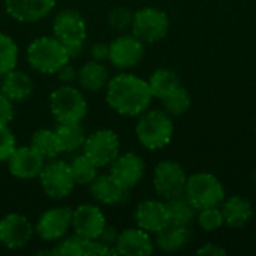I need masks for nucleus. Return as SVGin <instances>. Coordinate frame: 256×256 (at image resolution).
Listing matches in <instances>:
<instances>
[{
    "instance_id": "nucleus-1",
    "label": "nucleus",
    "mask_w": 256,
    "mask_h": 256,
    "mask_svg": "<svg viewBox=\"0 0 256 256\" xmlns=\"http://www.w3.org/2000/svg\"><path fill=\"white\" fill-rule=\"evenodd\" d=\"M106 87V100L120 116L140 117L153 100L148 82L132 74H120L111 78Z\"/></svg>"
},
{
    "instance_id": "nucleus-2",
    "label": "nucleus",
    "mask_w": 256,
    "mask_h": 256,
    "mask_svg": "<svg viewBox=\"0 0 256 256\" xmlns=\"http://www.w3.org/2000/svg\"><path fill=\"white\" fill-rule=\"evenodd\" d=\"M136 136L141 146L147 150L156 152L165 148L174 136L172 117L164 110H147L140 116Z\"/></svg>"
},
{
    "instance_id": "nucleus-3",
    "label": "nucleus",
    "mask_w": 256,
    "mask_h": 256,
    "mask_svg": "<svg viewBox=\"0 0 256 256\" xmlns=\"http://www.w3.org/2000/svg\"><path fill=\"white\" fill-rule=\"evenodd\" d=\"M27 60L40 74H57L70 58L66 46L56 36H42L28 45Z\"/></svg>"
},
{
    "instance_id": "nucleus-4",
    "label": "nucleus",
    "mask_w": 256,
    "mask_h": 256,
    "mask_svg": "<svg viewBox=\"0 0 256 256\" xmlns=\"http://www.w3.org/2000/svg\"><path fill=\"white\" fill-rule=\"evenodd\" d=\"M184 196L196 210L220 207L226 198L222 182L214 174L207 171L188 177Z\"/></svg>"
},
{
    "instance_id": "nucleus-5",
    "label": "nucleus",
    "mask_w": 256,
    "mask_h": 256,
    "mask_svg": "<svg viewBox=\"0 0 256 256\" xmlns=\"http://www.w3.org/2000/svg\"><path fill=\"white\" fill-rule=\"evenodd\" d=\"M50 110L57 123H81L87 116L88 106L78 88L63 86L51 93Z\"/></svg>"
},
{
    "instance_id": "nucleus-6",
    "label": "nucleus",
    "mask_w": 256,
    "mask_h": 256,
    "mask_svg": "<svg viewBox=\"0 0 256 256\" xmlns=\"http://www.w3.org/2000/svg\"><path fill=\"white\" fill-rule=\"evenodd\" d=\"M132 34L144 44H156L170 32V18L166 12L156 8H144L134 14Z\"/></svg>"
},
{
    "instance_id": "nucleus-7",
    "label": "nucleus",
    "mask_w": 256,
    "mask_h": 256,
    "mask_svg": "<svg viewBox=\"0 0 256 256\" xmlns=\"http://www.w3.org/2000/svg\"><path fill=\"white\" fill-rule=\"evenodd\" d=\"M188 176L183 166L174 160H164L154 168L153 184L156 194L165 201L184 195Z\"/></svg>"
},
{
    "instance_id": "nucleus-8",
    "label": "nucleus",
    "mask_w": 256,
    "mask_h": 256,
    "mask_svg": "<svg viewBox=\"0 0 256 256\" xmlns=\"http://www.w3.org/2000/svg\"><path fill=\"white\" fill-rule=\"evenodd\" d=\"M39 180L45 195L52 200H63L69 196L76 184L69 164L63 160H52L48 165H44Z\"/></svg>"
},
{
    "instance_id": "nucleus-9",
    "label": "nucleus",
    "mask_w": 256,
    "mask_h": 256,
    "mask_svg": "<svg viewBox=\"0 0 256 256\" xmlns=\"http://www.w3.org/2000/svg\"><path fill=\"white\" fill-rule=\"evenodd\" d=\"M84 154L98 166L111 165L120 154V140L114 130L100 129L86 138Z\"/></svg>"
},
{
    "instance_id": "nucleus-10",
    "label": "nucleus",
    "mask_w": 256,
    "mask_h": 256,
    "mask_svg": "<svg viewBox=\"0 0 256 256\" xmlns=\"http://www.w3.org/2000/svg\"><path fill=\"white\" fill-rule=\"evenodd\" d=\"M144 42L135 34H123L110 44V62L117 69H132L144 58Z\"/></svg>"
},
{
    "instance_id": "nucleus-11",
    "label": "nucleus",
    "mask_w": 256,
    "mask_h": 256,
    "mask_svg": "<svg viewBox=\"0 0 256 256\" xmlns=\"http://www.w3.org/2000/svg\"><path fill=\"white\" fill-rule=\"evenodd\" d=\"M54 36L64 45L84 44L87 39V24L80 12L66 9L57 14L52 22Z\"/></svg>"
},
{
    "instance_id": "nucleus-12",
    "label": "nucleus",
    "mask_w": 256,
    "mask_h": 256,
    "mask_svg": "<svg viewBox=\"0 0 256 256\" xmlns=\"http://www.w3.org/2000/svg\"><path fill=\"white\" fill-rule=\"evenodd\" d=\"M74 212L69 207H56L45 212L36 225V234L44 242H57L72 228Z\"/></svg>"
},
{
    "instance_id": "nucleus-13",
    "label": "nucleus",
    "mask_w": 256,
    "mask_h": 256,
    "mask_svg": "<svg viewBox=\"0 0 256 256\" xmlns=\"http://www.w3.org/2000/svg\"><path fill=\"white\" fill-rule=\"evenodd\" d=\"M33 237V226L26 216L8 214L0 220V244L6 249H21Z\"/></svg>"
},
{
    "instance_id": "nucleus-14",
    "label": "nucleus",
    "mask_w": 256,
    "mask_h": 256,
    "mask_svg": "<svg viewBox=\"0 0 256 256\" xmlns=\"http://www.w3.org/2000/svg\"><path fill=\"white\" fill-rule=\"evenodd\" d=\"M45 165V158L30 147H16L8 159L9 172L21 180H32L39 177Z\"/></svg>"
},
{
    "instance_id": "nucleus-15",
    "label": "nucleus",
    "mask_w": 256,
    "mask_h": 256,
    "mask_svg": "<svg viewBox=\"0 0 256 256\" xmlns=\"http://www.w3.org/2000/svg\"><path fill=\"white\" fill-rule=\"evenodd\" d=\"M106 226V219L102 210L96 206H80L74 212L72 228L76 236L87 240H98Z\"/></svg>"
},
{
    "instance_id": "nucleus-16",
    "label": "nucleus",
    "mask_w": 256,
    "mask_h": 256,
    "mask_svg": "<svg viewBox=\"0 0 256 256\" xmlns=\"http://www.w3.org/2000/svg\"><path fill=\"white\" fill-rule=\"evenodd\" d=\"M135 224L138 228L147 231L148 234L160 232L171 224L166 202L156 200L142 201L135 208Z\"/></svg>"
},
{
    "instance_id": "nucleus-17",
    "label": "nucleus",
    "mask_w": 256,
    "mask_h": 256,
    "mask_svg": "<svg viewBox=\"0 0 256 256\" xmlns=\"http://www.w3.org/2000/svg\"><path fill=\"white\" fill-rule=\"evenodd\" d=\"M110 166V174L128 190L134 189L142 180L146 172V164L142 158L136 153H126L122 156L118 154L117 159Z\"/></svg>"
},
{
    "instance_id": "nucleus-18",
    "label": "nucleus",
    "mask_w": 256,
    "mask_h": 256,
    "mask_svg": "<svg viewBox=\"0 0 256 256\" xmlns=\"http://www.w3.org/2000/svg\"><path fill=\"white\" fill-rule=\"evenodd\" d=\"M116 249L118 255L148 256L154 250V242L147 231L141 228H130L118 234Z\"/></svg>"
},
{
    "instance_id": "nucleus-19",
    "label": "nucleus",
    "mask_w": 256,
    "mask_h": 256,
    "mask_svg": "<svg viewBox=\"0 0 256 256\" xmlns=\"http://www.w3.org/2000/svg\"><path fill=\"white\" fill-rule=\"evenodd\" d=\"M54 4L56 0H6V10L16 21L34 22L45 18Z\"/></svg>"
},
{
    "instance_id": "nucleus-20",
    "label": "nucleus",
    "mask_w": 256,
    "mask_h": 256,
    "mask_svg": "<svg viewBox=\"0 0 256 256\" xmlns=\"http://www.w3.org/2000/svg\"><path fill=\"white\" fill-rule=\"evenodd\" d=\"M90 192L98 202L105 206H116L126 201L129 190L123 188L111 174H105L98 176L90 183Z\"/></svg>"
},
{
    "instance_id": "nucleus-21",
    "label": "nucleus",
    "mask_w": 256,
    "mask_h": 256,
    "mask_svg": "<svg viewBox=\"0 0 256 256\" xmlns=\"http://www.w3.org/2000/svg\"><path fill=\"white\" fill-rule=\"evenodd\" d=\"M220 208H222L225 225L232 228V230L244 228L254 218L252 204L240 195L231 196L228 200L225 198Z\"/></svg>"
},
{
    "instance_id": "nucleus-22",
    "label": "nucleus",
    "mask_w": 256,
    "mask_h": 256,
    "mask_svg": "<svg viewBox=\"0 0 256 256\" xmlns=\"http://www.w3.org/2000/svg\"><path fill=\"white\" fill-rule=\"evenodd\" d=\"M34 84L30 75L21 70H10L2 76L0 92L12 102L26 100L33 93Z\"/></svg>"
},
{
    "instance_id": "nucleus-23",
    "label": "nucleus",
    "mask_w": 256,
    "mask_h": 256,
    "mask_svg": "<svg viewBox=\"0 0 256 256\" xmlns=\"http://www.w3.org/2000/svg\"><path fill=\"white\" fill-rule=\"evenodd\" d=\"M192 240V232L189 226L168 225L160 232L156 234L154 246L166 254H174L184 249Z\"/></svg>"
},
{
    "instance_id": "nucleus-24",
    "label": "nucleus",
    "mask_w": 256,
    "mask_h": 256,
    "mask_svg": "<svg viewBox=\"0 0 256 256\" xmlns=\"http://www.w3.org/2000/svg\"><path fill=\"white\" fill-rule=\"evenodd\" d=\"M76 80L80 81L82 88L88 92H99L108 86L111 78L110 70L104 63L92 60L80 69Z\"/></svg>"
},
{
    "instance_id": "nucleus-25",
    "label": "nucleus",
    "mask_w": 256,
    "mask_h": 256,
    "mask_svg": "<svg viewBox=\"0 0 256 256\" xmlns=\"http://www.w3.org/2000/svg\"><path fill=\"white\" fill-rule=\"evenodd\" d=\"M147 82L150 86L153 98H158L160 100L182 86L178 74L176 70L166 69V68H160V69L154 70Z\"/></svg>"
},
{
    "instance_id": "nucleus-26",
    "label": "nucleus",
    "mask_w": 256,
    "mask_h": 256,
    "mask_svg": "<svg viewBox=\"0 0 256 256\" xmlns=\"http://www.w3.org/2000/svg\"><path fill=\"white\" fill-rule=\"evenodd\" d=\"M166 202L168 214H170V222L171 225H178V226H189L196 220L198 210L188 201V198L178 196Z\"/></svg>"
},
{
    "instance_id": "nucleus-27",
    "label": "nucleus",
    "mask_w": 256,
    "mask_h": 256,
    "mask_svg": "<svg viewBox=\"0 0 256 256\" xmlns=\"http://www.w3.org/2000/svg\"><path fill=\"white\" fill-rule=\"evenodd\" d=\"M62 148L66 153H75L84 147L86 142V130L80 123H58L56 129Z\"/></svg>"
},
{
    "instance_id": "nucleus-28",
    "label": "nucleus",
    "mask_w": 256,
    "mask_h": 256,
    "mask_svg": "<svg viewBox=\"0 0 256 256\" xmlns=\"http://www.w3.org/2000/svg\"><path fill=\"white\" fill-rule=\"evenodd\" d=\"M32 147L45 159H56L60 153H63L57 132L48 129H40L33 134Z\"/></svg>"
},
{
    "instance_id": "nucleus-29",
    "label": "nucleus",
    "mask_w": 256,
    "mask_h": 256,
    "mask_svg": "<svg viewBox=\"0 0 256 256\" xmlns=\"http://www.w3.org/2000/svg\"><path fill=\"white\" fill-rule=\"evenodd\" d=\"M190 105H192V96L188 92V88H184L183 86H180L178 88H176L172 93H170L166 98L162 99L164 111L171 117H180L186 114Z\"/></svg>"
},
{
    "instance_id": "nucleus-30",
    "label": "nucleus",
    "mask_w": 256,
    "mask_h": 256,
    "mask_svg": "<svg viewBox=\"0 0 256 256\" xmlns=\"http://www.w3.org/2000/svg\"><path fill=\"white\" fill-rule=\"evenodd\" d=\"M69 166H70L72 177L76 184H90L98 177L99 168L86 154L75 156L72 162L69 164Z\"/></svg>"
},
{
    "instance_id": "nucleus-31",
    "label": "nucleus",
    "mask_w": 256,
    "mask_h": 256,
    "mask_svg": "<svg viewBox=\"0 0 256 256\" xmlns=\"http://www.w3.org/2000/svg\"><path fill=\"white\" fill-rule=\"evenodd\" d=\"M18 63V46L15 40L4 34L0 33V75L3 76L4 74L14 70Z\"/></svg>"
},
{
    "instance_id": "nucleus-32",
    "label": "nucleus",
    "mask_w": 256,
    "mask_h": 256,
    "mask_svg": "<svg viewBox=\"0 0 256 256\" xmlns=\"http://www.w3.org/2000/svg\"><path fill=\"white\" fill-rule=\"evenodd\" d=\"M196 222H198L200 228L202 231H206V232H216V231H219L225 225L222 208L220 207H208V208L198 210Z\"/></svg>"
},
{
    "instance_id": "nucleus-33",
    "label": "nucleus",
    "mask_w": 256,
    "mask_h": 256,
    "mask_svg": "<svg viewBox=\"0 0 256 256\" xmlns=\"http://www.w3.org/2000/svg\"><path fill=\"white\" fill-rule=\"evenodd\" d=\"M51 255L57 256H82L84 255V238L80 236L68 237L66 240L60 242L52 250Z\"/></svg>"
},
{
    "instance_id": "nucleus-34",
    "label": "nucleus",
    "mask_w": 256,
    "mask_h": 256,
    "mask_svg": "<svg viewBox=\"0 0 256 256\" xmlns=\"http://www.w3.org/2000/svg\"><path fill=\"white\" fill-rule=\"evenodd\" d=\"M132 21H134V12L129 10L128 8H116L108 15L110 26L117 32L129 30L132 27Z\"/></svg>"
},
{
    "instance_id": "nucleus-35",
    "label": "nucleus",
    "mask_w": 256,
    "mask_h": 256,
    "mask_svg": "<svg viewBox=\"0 0 256 256\" xmlns=\"http://www.w3.org/2000/svg\"><path fill=\"white\" fill-rule=\"evenodd\" d=\"M16 148V140L8 124L0 126V162H8Z\"/></svg>"
},
{
    "instance_id": "nucleus-36",
    "label": "nucleus",
    "mask_w": 256,
    "mask_h": 256,
    "mask_svg": "<svg viewBox=\"0 0 256 256\" xmlns=\"http://www.w3.org/2000/svg\"><path fill=\"white\" fill-rule=\"evenodd\" d=\"M15 110L12 105V100L8 99L2 92H0V126L2 124H9L14 120Z\"/></svg>"
},
{
    "instance_id": "nucleus-37",
    "label": "nucleus",
    "mask_w": 256,
    "mask_h": 256,
    "mask_svg": "<svg viewBox=\"0 0 256 256\" xmlns=\"http://www.w3.org/2000/svg\"><path fill=\"white\" fill-rule=\"evenodd\" d=\"M118 234H120V232H118L114 226L106 225V226L104 228V231H102V234L99 236V238H98V240H99L102 244L108 246V248H114V246H116V243H117Z\"/></svg>"
},
{
    "instance_id": "nucleus-38",
    "label": "nucleus",
    "mask_w": 256,
    "mask_h": 256,
    "mask_svg": "<svg viewBox=\"0 0 256 256\" xmlns=\"http://www.w3.org/2000/svg\"><path fill=\"white\" fill-rule=\"evenodd\" d=\"M90 56H92V58L94 62H100V63L106 62L110 58V45H106L104 42H99V44L93 45Z\"/></svg>"
},
{
    "instance_id": "nucleus-39",
    "label": "nucleus",
    "mask_w": 256,
    "mask_h": 256,
    "mask_svg": "<svg viewBox=\"0 0 256 256\" xmlns=\"http://www.w3.org/2000/svg\"><path fill=\"white\" fill-rule=\"evenodd\" d=\"M56 75H57V78H58L62 82H64V84H70V82H74V81L78 78V72H76L75 68L70 66L69 63H66Z\"/></svg>"
},
{
    "instance_id": "nucleus-40",
    "label": "nucleus",
    "mask_w": 256,
    "mask_h": 256,
    "mask_svg": "<svg viewBox=\"0 0 256 256\" xmlns=\"http://www.w3.org/2000/svg\"><path fill=\"white\" fill-rule=\"evenodd\" d=\"M198 255H207V256H222L226 255V250L214 243H206L202 248H200L196 250Z\"/></svg>"
},
{
    "instance_id": "nucleus-41",
    "label": "nucleus",
    "mask_w": 256,
    "mask_h": 256,
    "mask_svg": "<svg viewBox=\"0 0 256 256\" xmlns=\"http://www.w3.org/2000/svg\"><path fill=\"white\" fill-rule=\"evenodd\" d=\"M82 50H84V44H76V45H68V46H66V51H68V54H69V58H76V57H80L81 52H82Z\"/></svg>"
},
{
    "instance_id": "nucleus-42",
    "label": "nucleus",
    "mask_w": 256,
    "mask_h": 256,
    "mask_svg": "<svg viewBox=\"0 0 256 256\" xmlns=\"http://www.w3.org/2000/svg\"><path fill=\"white\" fill-rule=\"evenodd\" d=\"M0 86H2V75H0Z\"/></svg>"
}]
</instances>
